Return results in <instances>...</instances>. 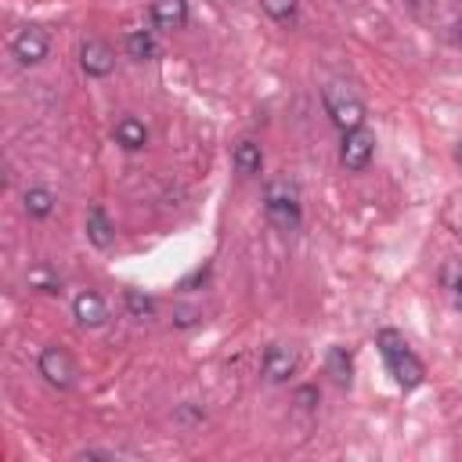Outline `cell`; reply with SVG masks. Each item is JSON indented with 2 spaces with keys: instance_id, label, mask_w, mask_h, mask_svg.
Listing matches in <instances>:
<instances>
[{
  "instance_id": "obj_1",
  "label": "cell",
  "mask_w": 462,
  "mask_h": 462,
  "mask_svg": "<svg viewBox=\"0 0 462 462\" xmlns=\"http://www.w3.org/2000/svg\"><path fill=\"white\" fill-rule=\"evenodd\" d=\"M375 343H379V354H383V361H386V368H390V375H393L397 386H404V390L422 386V379H426V365L419 361V354L408 346V339H404L401 332L383 328Z\"/></svg>"
},
{
  "instance_id": "obj_2",
  "label": "cell",
  "mask_w": 462,
  "mask_h": 462,
  "mask_svg": "<svg viewBox=\"0 0 462 462\" xmlns=\"http://www.w3.org/2000/svg\"><path fill=\"white\" fill-rule=\"evenodd\" d=\"M263 213L278 231H296L303 220V206H300V191L289 180H271L263 191Z\"/></svg>"
},
{
  "instance_id": "obj_3",
  "label": "cell",
  "mask_w": 462,
  "mask_h": 462,
  "mask_svg": "<svg viewBox=\"0 0 462 462\" xmlns=\"http://www.w3.org/2000/svg\"><path fill=\"white\" fill-rule=\"evenodd\" d=\"M321 101H325L328 119H332L343 134L365 126V101H361L346 83H328V87L321 90Z\"/></svg>"
},
{
  "instance_id": "obj_4",
  "label": "cell",
  "mask_w": 462,
  "mask_h": 462,
  "mask_svg": "<svg viewBox=\"0 0 462 462\" xmlns=\"http://www.w3.org/2000/svg\"><path fill=\"white\" fill-rule=\"evenodd\" d=\"M36 368L47 379V386H54V390H72V383H76V365L65 346H43Z\"/></svg>"
},
{
  "instance_id": "obj_5",
  "label": "cell",
  "mask_w": 462,
  "mask_h": 462,
  "mask_svg": "<svg viewBox=\"0 0 462 462\" xmlns=\"http://www.w3.org/2000/svg\"><path fill=\"white\" fill-rule=\"evenodd\" d=\"M372 155H375V134H372V130L357 126V130L343 134V152H339V162H343V170H350V173H361V170H368Z\"/></svg>"
},
{
  "instance_id": "obj_6",
  "label": "cell",
  "mask_w": 462,
  "mask_h": 462,
  "mask_svg": "<svg viewBox=\"0 0 462 462\" xmlns=\"http://www.w3.org/2000/svg\"><path fill=\"white\" fill-rule=\"evenodd\" d=\"M47 51H51V36H47L43 25H25V29H18L14 40H11V54H14L22 65H40V61L47 58Z\"/></svg>"
},
{
  "instance_id": "obj_7",
  "label": "cell",
  "mask_w": 462,
  "mask_h": 462,
  "mask_svg": "<svg viewBox=\"0 0 462 462\" xmlns=\"http://www.w3.org/2000/svg\"><path fill=\"white\" fill-rule=\"evenodd\" d=\"M79 69H83L87 76H94V79H105V76L116 69V51H112L105 40L87 36V40L79 43Z\"/></svg>"
},
{
  "instance_id": "obj_8",
  "label": "cell",
  "mask_w": 462,
  "mask_h": 462,
  "mask_svg": "<svg viewBox=\"0 0 462 462\" xmlns=\"http://www.w3.org/2000/svg\"><path fill=\"white\" fill-rule=\"evenodd\" d=\"M263 379L267 383H289L292 375H296V368H300V357H296V350L292 346H285V343H271L267 350H263Z\"/></svg>"
},
{
  "instance_id": "obj_9",
  "label": "cell",
  "mask_w": 462,
  "mask_h": 462,
  "mask_svg": "<svg viewBox=\"0 0 462 462\" xmlns=\"http://www.w3.org/2000/svg\"><path fill=\"white\" fill-rule=\"evenodd\" d=\"M72 318H76L83 328H101V325L108 321V307H105L101 292L83 289V292L72 300Z\"/></svg>"
},
{
  "instance_id": "obj_10",
  "label": "cell",
  "mask_w": 462,
  "mask_h": 462,
  "mask_svg": "<svg viewBox=\"0 0 462 462\" xmlns=\"http://www.w3.org/2000/svg\"><path fill=\"white\" fill-rule=\"evenodd\" d=\"M152 22L162 32L188 25V0H152Z\"/></svg>"
},
{
  "instance_id": "obj_11",
  "label": "cell",
  "mask_w": 462,
  "mask_h": 462,
  "mask_svg": "<svg viewBox=\"0 0 462 462\" xmlns=\"http://www.w3.org/2000/svg\"><path fill=\"white\" fill-rule=\"evenodd\" d=\"M83 227H87V242L97 245V249H108L116 242V224L108 220V213L101 206H90L87 209V224Z\"/></svg>"
},
{
  "instance_id": "obj_12",
  "label": "cell",
  "mask_w": 462,
  "mask_h": 462,
  "mask_svg": "<svg viewBox=\"0 0 462 462\" xmlns=\"http://www.w3.org/2000/svg\"><path fill=\"white\" fill-rule=\"evenodd\" d=\"M112 137H116L119 148H126V152H141V148L148 144V126H144L141 119H134V116H123V119L116 123V130H112Z\"/></svg>"
},
{
  "instance_id": "obj_13",
  "label": "cell",
  "mask_w": 462,
  "mask_h": 462,
  "mask_svg": "<svg viewBox=\"0 0 462 462\" xmlns=\"http://www.w3.org/2000/svg\"><path fill=\"white\" fill-rule=\"evenodd\" d=\"M123 43H126V54H130L134 61H152V58L159 54V43H155V36H152L148 29H130V32L123 36Z\"/></svg>"
},
{
  "instance_id": "obj_14",
  "label": "cell",
  "mask_w": 462,
  "mask_h": 462,
  "mask_svg": "<svg viewBox=\"0 0 462 462\" xmlns=\"http://www.w3.org/2000/svg\"><path fill=\"white\" fill-rule=\"evenodd\" d=\"M231 162H235L238 173L253 177V173H260V166H263V152H260L256 141H238L235 152H231Z\"/></svg>"
},
{
  "instance_id": "obj_15",
  "label": "cell",
  "mask_w": 462,
  "mask_h": 462,
  "mask_svg": "<svg viewBox=\"0 0 462 462\" xmlns=\"http://www.w3.org/2000/svg\"><path fill=\"white\" fill-rule=\"evenodd\" d=\"M22 202H25V213H29L32 220H47V217L54 213V202H58V199H54L51 188H29Z\"/></svg>"
},
{
  "instance_id": "obj_16",
  "label": "cell",
  "mask_w": 462,
  "mask_h": 462,
  "mask_svg": "<svg viewBox=\"0 0 462 462\" xmlns=\"http://www.w3.org/2000/svg\"><path fill=\"white\" fill-rule=\"evenodd\" d=\"M440 289L462 310V260H444L440 263Z\"/></svg>"
},
{
  "instance_id": "obj_17",
  "label": "cell",
  "mask_w": 462,
  "mask_h": 462,
  "mask_svg": "<svg viewBox=\"0 0 462 462\" xmlns=\"http://www.w3.org/2000/svg\"><path fill=\"white\" fill-rule=\"evenodd\" d=\"M325 365H328V375H332L339 386H346V383H350V372H354V365H350V354H346L343 346H328V354H325Z\"/></svg>"
},
{
  "instance_id": "obj_18",
  "label": "cell",
  "mask_w": 462,
  "mask_h": 462,
  "mask_svg": "<svg viewBox=\"0 0 462 462\" xmlns=\"http://www.w3.org/2000/svg\"><path fill=\"white\" fill-rule=\"evenodd\" d=\"M260 7H263L278 25H292V22H296V0H260Z\"/></svg>"
},
{
  "instance_id": "obj_19",
  "label": "cell",
  "mask_w": 462,
  "mask_h": 462,
  "mask_svg": "<svg viewBox=\"0 0 462 462\" xmlns=\"http://www.w3.org/2000/svg\"><path fill=\"white\" fill-rule=\"evenodd\" d=\"M29 285L40 289V292H61V278L51 267H32L29 271Z\"/></svg>"
},
{
  "instance_id": "obj_20",
  "label": "cell",
  "mask_w": 462,
  "mask_h": 462,
  "mask_svg": "<svg viewBox=\"0 0 462 462\" xmlns=\"http://www.w3.org/2000/svg\"><path fill=\"white\" fill-rule=\"evenodd\" d=\"M126 310H130L134 318H148V314L155 310V300L144 296L141 289H126Z\"/></svg>"
},
{
  "instance_id": "obj_21",
  "label": "cell",
  "mask_w": 462,
  "mask_h": 462,
  "mask_svg": "<svg viewBox=\"0 0 462 462\" xmlns=\"http://www.w3.org/2000/svg\"><path fill=\"white\" fill-rule=\"evenodd\" d=\"M199 318H202V314H199L195 307H177V310H173V325H177V328H188V325H195Z\"/></svg>"
},
{
  "instance_id": "obj_22",
  "label": "cell",
  "mask_w": 462,
  "mask_h": 462,
  "mask_svg": "<svg viewBox=\"0 0 462 462\" xmlns=\"http://www.w3.org/2000/svg\"><path fill=\"white\" fill-rule=\"evenodd\" d=\"M451 40H455V43H458V47H462V18H458V22H455V25H451Z\"/></svg>"
},
{
  "instance_id": "obj_23",
  "label": "cell",
  "mask_w": 462,
  "mask_h": 462,
  "mask_svg": "<svg viewBox=\"0 0 462 462\" xmlns=\"http://www.w3.org/2000/svg\"><path fill=\"white\" fill-rule=\"evenodd\" d=\"M458 162H462V144H458Z\"/></svg>"
}]
</instances>
